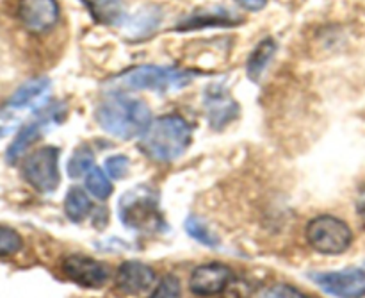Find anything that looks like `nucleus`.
I'll return each instance as SVG.
<instances>
[{
  "label": "nucleus",
  "instance_id": "obj_13",
  "mask_svg": "<svg viewBox=\"0 0 365 298\" xmlns=\"http://www.w3.org/2000/svg\"><path fill=\"white\" fill-rule=\"evenodd\" d=\"M239 18L237 14L232 13L230 9H223V7H216V9L209 11H198V13L191 14L185 20L178 24V31H191V29L200 27H225V25H237Z\"/></svg>",
  "mask_w": 365,
  "mask_h": 298
},
{
  "label": "nucleus",
  "instance_id": "obj_23",
  "mask_svg": "<svg viewBox=\"0 0 365 298\" xmlns=\"http://www.w3.org/2000/svg\"><path fill=\"white\" fill-rule=\"evenodd\" d=\"M24 245V239L14 229L0 227V257L14 256Z\"/></svg>",
  "mask_w": 365,
  "mask_h": 298
},
{
  "label": "nucleus",
  "instance_id": "obj_24",
  "mask_svg": "<svg viewBox=\"0 0 365 298\" xmlns=\"http://www.w3.org/2000/svg\"><path fill=\"white\" fill-rule=\"evenodd\" d=\"M180 281L175 275H166L163 281L159 282L150 298H180Z\"/></svg>",
  "mask_w": 365,
  "mask_h": 298
},
{
  "label": "nucleus",
  "instance_id": "obj_7",
  "mask_svg": "<svg viewBox=\"0 0 365 298\" xmlns=\"http://www.w3.org/2000/svg\"><path fill=\"white\" fill-rule=\"evenodd\" d=\"M314 282L335 298H362L365 295V272L344 270L310 275Z\"/></svg>",
  "mask_w": 365,
  "mask_h": 298
},
{
  "label": "nucleus",
  "instance_id": "obj_8",
  "mask_svg": "<svg viewBox=\"0 0 365 298\" xmlns=\"http://www.w3.org/2000/svg\"><path fill=\"white\" fill-rule=\"evenodd\" d=\"M18 18L29 32L43 34L59 21V4L57 0H20Z\"/></svg>",
  "mask_w": 365,
  "mask_h": 298
},
{
  "label": "nucleus",
  "instance_id": "obj_6",
  "mask_svg": "<svg viewBox=\"0 0 365 298\" xmlns=\"http://www.w3.org/2000/svg\"><path fill=\"white\" fill-rule=\"evenodd\" d=\"M24 177L36 192L52 193L61 182L59 149L41 146L24 161Z\"/></svg>",
  "mask_w": 365,
  "mask_h": 298
},
{
  "label": "nucleus",
  "instance_id": "obj_10",
  "mask_svg": "<svg viewBox=\"0 0 365 298\" xmlns=\"http://www.w3.org/2000/svg\"><path fill=\"white\" fill-rule=\"evenodd\" d=\"M63 272L81 288H102L107 281V270L102 263L86 256H70L63 261Z\"/></svg>",
  "mask_w": 365,
  "mask_h": 298
},
{
  "label": "nucleus",
  "instance_id": "obj_27",
  "mask_svg": "<svg viewBox=\"0 0 365 298\" xmlns=\"http://www.w3.org/2000/svg\"><path fill=\"white\" fill-rule=\"evenodd\" d=\"M248 11H260L267 4V0H235Z\"/></svg>",
  "mask_w": 365,
  "mask_h": 298
},
{
  "label": "nucleus",
  "instance_id": "obj_18",
  "mask_svg": "<svg viewBox=\"0 0 365 298\" xmlns=\"http://www.w3.org/2000/svg\"><path fill=\"white\" fill-rule=\"evenodd\" d=\"M91 207L93 204L84 189L77 188V186L70 188V192L66 193V199H64V213L71 222L78 224L84 218H88L91 213Z\"/></svg>",
  "mask_w": 365,
  "mask_h": 298
},
{
  "label": "nucleus",
  "instance_id": "obj_16",
  "mask_svg": "<svg viewBox=\"0 0 365 298\" xmlns=\"http://www.w3.org/2000/svg\"><path fill=\"white\" fill-rule=\"evenodd\" d=\"M50 88V81L46 77H38L32 79V81L21 84L16 91L13 93V96L7 102L9 109H25L31 104H34L36 100L41 99Z\"/></svg>",
  "mask_w": 365,
  "mask_h": 298
},
{
  "label": "nucleus",
  "instance_id": "obj_17",
  "mask_svg": "<svg viewBox=\"0 0 365 298\" xmlns=\"http://www.w3.org/2000/svg\"><path fill=\"white\" fill-rule=\"evenodd\" d=\"M274 52H277V43L273 38H266L253 49L252 56L248 59V77L252 81H259L262 74L266 71L267 64L273 59Z\"/></svg>",
  "mask_w": 365,
  "mask_h": 298
},
{
  "label": "nucleus",
  "instance_id": "obj_14",
  "mask_svg": "<svg viewBox=\"0 0 365 298\" xmlns=\"http://www.w3.org/2000/svg\"><path fill=\"white\" fill-rule=\"evenodd\" d=\"M53 113H56V111H52V113L46 114V116L39 118V120L32 121V124L25 125V127L18 132V136L14 138V141L11 143V146L7 149V154H6L9 163H14L16 159H20V157L24 156L25 150H27L29 146H31L32 143L41 136L43 129H45L46 124H48V116H52Z\"/></svg>",
  "mask_w": 365,
  "mask_h": 298
},
{
  "label": "nucleus",
  "instance_id": "obj_11",
  "mask_svg": "<svg viewBox=\"0 0 365 298\" xmlns=\"http://www.w3.org/2000/svg\"><path fill=\"white\" fill-rule=\"evenodd\" d=\"M118 292L123 295H141L155 284V272L139 261H127L121 264L114 277Z\"/></svg>",
  "mask_w": 365,
  "mask_h": 298
},
{
  "label": "nucleus",
  "instance_id": "obj_12",
  "mask_svg": "<svg viewBox=\"0 0 365 298\" xmlns=\"http://www.w3.org/2000/svg\"><path fill=\"white\" fill-rule=\"evenodd\" d=\"M205 109L209 114V121L214 129H221L235 120L239 114V107L230 99L225 89L220 86H210L205 93Z\"/></svg>",
  "mask_w": 365,
  "mask_h": 298
},
{
  "label": "nucleus",
  "instance_id": "obj_29",
  "mask_svg": "<svg viewBox=\"0 0 365 298\" xmlns=\"http://www.w3.org/2000/svg\"><path fill=\"white\" fill-rule=\"evenodd\" d=\"M6 134H7V129L0 127V138H2V136H6Z\"/></svg>",
  "mask_w": 365,
  "mask_h": 298
},
{
  "label": "nucleus",
  "instance_id": "obj_25",
  "mask_svg": "<svg viewBox=\"0 0 365 298\" xmlns=\"http://www.w3.org/2000/svg\"><path fill=\"white\" fill-rule=\"evenodd\" d=\"M262 298H309V297L289 284H274L262 293Z\"/></svg>",
  "mask_w": 365,
  "mask_h": 298
},
{
  "label": "nucleus",
  "instance_id": "obj_5",
  "mask_svg": "<svg viewBox=\"0 0 365 298\" xmlns=\"http://www.w3.org/2000/svg\"><path fill=\"white\" fill-rule=\"evenodd\" d=\"M307 239L317 252L327 256H339L351 247L353 232L346 222L331 214L314 218L307 227Z\"/></svg>",
  "mask_w": 365,
  "mask_h": 298
},
{
  "label": "nucleus",
  "instance_id": "obj_28",
  "mask_svg": "<svg viewBox=\"0 0 365 298\" xmlns=\"http://www.w3.org/2000/svg\"><path fill=\"white\" fill-rule=\"evenodd\" d=\"M356 213H359L360 220L365 224V189L362 193H360L359 200H356Z\"/></svg>",
  "mask_w": 365,
  "mask_h": 298
},
{
  "label": "nucleus",
  "instance_id": "obj_20",
  "mask_svg": "<svg viewBox=\"0 0 365 298\" xmlns=\"http://www.w3.org/2000/svg\"><path fill=\"white\" fill-rule=\"evenodd\" d=\"M185 231H187V234L191 236L192 239H196V242L202 243V245L214 247V249L220 247V238H217V236L207 227L205 222L200 220L198 217H189L187 220H185Z\"/></svg>",
  "mask_w": 365,
  "mask_h": 298
},
{
  "label": "nucleus",
  "instance_id": "obj_15",
  "mask_svg": "<svg viewBox=\"0 0 365 298\" xmlns=\"http://www.w3.org/2000/svg\"><path fill=\"white\" fill-rule=\"evenodd\" d=\"M82 4L98 24L120 25L125 20L123 0H82Z\"/></svg>",
  "mask_w": 365,
  "mask_h": 298
},
{
  "label": "nucleus",
  "instance_id": "obj_3",
  "mask_svg": "<svg viewBox=\"0 0 365 298\" xmlns=\"http://www.w3.org/2000/svg\"><path fill=\"white\" fill-rule=\"evenodd\" d=\"M121 224L135 232H153L164 227L159 199L148 186H135L125 193L118 206Z\"/></svg>",
  "mask_w": 365,
  "mask_h": 298
},
{
  "label": "nucleus",
  "instance_id": "obj_21",
  "mask_svg": "<svg viewBox=\"0 0 365 298\" xmlns=\"http://www.w3.org/2000/svg\"><path fill=\"white\" fill-rule=\"evenodd\" d=\"M93 167V152L88 146H81L73 152V156L68 161V174L71 177H81Z\"/></svg>",
  "mask_w": 365,
  "mask_h": 298
},
{
  "label": "nucleus",
  "instance_id": "obj_9",
  "mask_svg": "<svg viewBox=\"0 0 365 298\" xmlns=\"http://www.w3.org/2000/svg\"><path fill=\"white\" fill-rule=\"evenodd\" d=\"M234 281V274L227 264L209 263L195 268L189 279V289L198 297H214L223 293Z\"/></svg>",
  "mask_w": 365,
  "mask_h": 298
},
{
  "label": "nucleus",
  "instance_id": "obj_22",
  "mask_svg": "<svg viewBox=\"0 0 365 298\" xmlns=\"http://www.w3.org/2000/svg\"><path fill=\"white\" fill-rule=\"evenodd\" d=\"M160 16L157 14L155 9H145L139 11L134 18H132L130 24V32H135L138 36H143L145 32H150L152 29H155L159 25Z\"/></svg>",
  "mask_w": 365,
  "mask_h": 298
},
{
  "label": "nucleus",
  "instance_id": "obj_19",
  "mask_svg": "<svg viewBox=\"0 0 365 298\" xmlns=\"http://www.w3.org/2000/svg\"><path fill=\"white\" fill-rule=\"evenodd\" d=\"M84 182L86 189L98 200L109 199L110 193H113V184H110L109 175L103 174V170H100L98 167H91L86 172Z\"/></svg>",
  "mask_w": 365,
  "mask_h": 298
},
{
  "label": "nucleus",
  "instance_id": "obj_1",
  "mask_svg": "<svg viewBox=\"0 0 365 298\" xmlns=\"http://www.w3.org/2000/svg\"><path fill=\"white\" fill-rule=\"evenodd\" d=\"M96 121L109 134L120 139H132L146 131L152 121V113L143 100L116 91L100 104L96 109Z\"/></svg>",
  "mask_w": 365,
  "mask_h": 298
},
{
  "label": "nucleus",
  "instance_id": "obj_4",
  "mask_svg": "<svg viewBox=\"0 0 365 298\" xmlns=\"http://www.w3.org/2000/svg\"><path fill=\"white\" fill-rule=\"evenodd\" d=\"M191 77L192 74L180 70V68L145 64V66H135L132 70L123 71L110 82H113V86H116L118 91H125V89L168 91V89H177L185 86L191 81Z\"/></svg>",
  "mask_w": 365,
  "mask_h": 298
},
{
  "label": "nucleus",
  "instance_id": "obj_2",
  "mask_svg": "<svg viewBox=\"0 0 365 298\" xmlns=\"http://www.w3.org/2000/svg\"><path fill=\"white\" fill-rule=\"evenodd\" d=\"M191 125L177 114H166L150 121L141 134L139 149L143 154L159 163H170L184 156L191 145Z\"/></svg>",
  "mask_w": 365,
  "mask_h": 298
},
{
  "label": "nucleus",
  "instance_id": "obj_26",
  "mask_svg": "<svg viewBox=\"0 0 365 298\" xmlns=\"http://www.w3.org/2000/svg\"><path fill=\"white\" fill-rule=\"evenodd\" d=\"M107 175L113 179H123L128 170V159L125 156H110L106 163Z\"/></svg>",
  "mask_w": 365,
  "mask_h": 298
}]
</instances>
